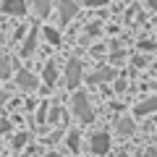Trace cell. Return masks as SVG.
I'll return each instance as SVG.
<instances>
[{"label": "cell", "mask_w": 157, "mask_h": 157, "mask_svg": "<svg viewBox=\"0 0 157 157\" xmlns=\"http://www.w3.org/2000/svg\"><path fill=\"white\" fill-rule=\"evenodd\" d=\"M71 110H73V115H76L81 123H92V121H94V113H92V107H89V97H86L84 92H76V94L71 97Z\"/></svg>", "instance_id": "1"}, {"label": "cell", "mask_w": 157, "mask_h": 157, "mask_svg": "<svg viewBox=\"0 0 157 157\" xmlns=\"http://www.w3.org/2000/svg\"><path fill=\"white\" fill-rule=\"evenodd\" d=\"M78 81H81V66H78L76 58H71L68 66H66V86L68 89H76Z\"/></svg>", "instance_id": "2"}, {"label": "cell", "mask_w": 157, "mask_h": 157, "mask_svg": "<svg viewBox=\"0 0 157 157\" xmlns=\"http://www.w3.org/2000/svg\"><path fill=\"white\" fill-rule=\"evenodd\" d=\"M89 149H92V155H105L110 149V136L107 134H92L89 136Z\"/></svg>", "instance_id": "3"}, {"label": "cell", "mask_w": 157, "mask_h": 157, "mask_svg": "<svg viewBox=\"0 0 157 157\" xmlns=\"http://www.w3.org/2000/svg\"><path fill=\"white\" fill-rule=\"evenodd\" d=\"M16 86H21V89H26V92L37 89V76L29 73V71H16Z\"/></svg>", "instance_id": "4"}, {"label": "cell", "mask_w": 157, "mask_h": 157, "mask_svg": "<svg viewBox=\"0 0 157 157\" xmlns=\"http://www.w3.org/2000/svg\"><path fill=\"white\" fill-rule=\"evenodd\" d=\"M58 8H60V13H58V16H60V24H68L76 16V3H73V0H60Z\"/></svg>", "instance_id": "5"}, {"label": "cell", "mask_w": 157, "mask_h": 157, "mask_svg": "<svg viewBox=\"0 0 157 157\" xmlns=\"http://www.w3.org/2000/svg\"><path fill=\"white\" fill-rule=\"evenodd\" d=\"M3 11L11 13V16H24L26 13V3L24 0H6L3 3Z\"/></svg>", "instance_id": "6"}, {"label": "cell", "mask_w": 157, "mask_h": 157, "mask_svg": "<svg viewBox=\"0 0 157 157\" xmlns=\"http://www.w3.org/2000/svg\"><path fill=\"white\" fill-rule=\"evenodd\" d=\"M110 78H115V68H97V71L89 76V81L102 84V81H110Z\"/></svg>", "instance_id": "7"}, {"label": "cell", "mask_w": 157, "mask_h": 157, "mask_svg": "<svg viewBox=\"0 0 157 157\" xmlns=\"http://www.w3.org/2000/svg\"><path fill=\"white\" fill-rule=\"evenodd\" d=\"M155 110H157V97H149V100L139 102V105L134 107L136 115H147V113H155Z\"/></svg>", "instance_id": "8"}, {"label": "cell", "mask_w": 157, "mask_h": 157, "mask_svg": "<svg viewBox=\"0 0 157 157\" xmlns=\"http://www.w3.org/2000/svg\"><path fill=\"white\" fill-rule=\"evenodd\" d=\"M37 29H32V32H29V39H26V42H24V50H21V55L24 58H29V55H32V52H34V47H37Z\"/></svg>", "instance_id": "9"}, {"label": "cell", "mask_w": 157, "mask_h": 157, "mask_svg": "<svg viewBox=\"0 0 157 157\" xmlns=\"http://www.w3.org/2000/svg\"><path fill=\"white\" fill-rule=\"evenodd\" d=\"M42 34L47 37V42H50V45H60V34H58V29L47 26V29H42Z\"/></svg>", "instance_id": "10"}, {"label": "cell", "mask_w": 157, "mask_h": 157, "mask_svg": "<svg viewBox=\"0 0 157 157\" xmlns=\"http://www.w3.org/2000/svg\"><path fill=\"white\" fill-rule=\"evenodd\" d=\"M45 81H47V84H55V81H58V68H55V63H47V68H45Z\"/></svg>", "instance_id": "11"}, {"label": "cell", "mask_w": 157, "mask_h": 157, "mask_svg": "<svg viewBox=\"0 0 157 157\" xmlns=\"http://www.w3.org/2000/svg\"><path fill=\"white\" fill-rule=\"evenodd\" d=\"M50 6H52V0H34V8H37L39 16H47L50 13Z\"/></svg>", "instance_id": "12"}, {"label": "cell", "mask_w": 157, "mask_h": 157, "mask_svg": "<svg viewBox=\"0 0 157 157\" xmlns=\"http://www.w3.org/2000/svg\"><path fill=\"white\" fill-rule=\"evenodd\" d=\"M118 131H121V134H134V121H131V118L118 121Z\"/></svg>", "instance_id": "13"}, {"label": "cell", "mask_w": 157, "mask_h": 157, "mask_svg": "<svg viewBox=\"0 0 157 157\" xmlns=\"http://www.w3.org/2000/svg\"><path fill=\"white\" fill-rule=\"evenodd\" d=\"M68 147H71L73 152H78V147H81V141H78V134H76V131H71V134H68Z\"/></svg>", "instance_id": "14"}, {"label": "cell", "mask_w": 157, "mask_h": 157, "mask_svg": "<svg viewBox=\"0 0 157 157\" xmlns=\"http://www.w3.org/2000/svg\"><path fill=\"white\" fill-rule=\"evenodd\" d=\"M11 76V66H8V60L3 55H0V78H8Z\"/></svg>", "instance_id": "15"}, {"label": "cell", "mask_w": 157, "mask_h": 157, "mask_svg": "<svg viewBox=\"0 0 157 157\" xmlns=\"http://www.w3.org/2000/svg\"><path fill=\"white\" fill-rule=\"evenodd\" d=\"M60 118H63V113H60V110H58V107H55V110L50 113V121H52V123H58V121H60Z\"/></svg>", "instance_id": "16"}, {"label": "cell", "mask_w": 157, "mask_h": 157, "mask_svg": "<svg viewBox=\"0 0 157 157\" xmlns=\"http://www.w3.org/2000/svg\"><path fill=\"white\" fill-rule=\"evenodd\" d=\"M24 141H26V134H18L16 139H13V147H24Z\"/></svg>", "instance_id": "17"}, {"label": "cell", "mask_w": 157, "mask_h": 157, "mask_svg": "<svg viewBox=\"0 0 157 157\" xmlns=\"http://www.w3.org/2000/svg\"><path fill=\"white\" fill-rule=\"evenodd\" d=\"M81 3H86V6H105L107 0H81Z\"/></svg>", "instance_id": "18"}, {"label": "cell", "mask_w": 157, "mask_h": 157, "mask_svg": "<svg viewBox=\"0 0 157 157\" xmlns=\"http://www.w3.org/2000/svg\"><path fill=\"white\" fill-rule=\"evenodd\" d=\"M6 97H8V94H6V92H3V89H0V105L6 102Z\"/></svg>", "instance_id": "19"}, {"label": "cell", "mask_w": 157, "mask_h": 157, "mask_svg": "<svg viewBox=\"0 0 157 157\" xmlns=\"http://www.w3.org/2000/svg\"><path fill=\"white\" fill-rule=\"evenodd\" d=\"M147 3H149V8H155V11H157V0H147Z\"/></svg>", "instance_id": "20"}, {"label": "cell", "mask_w": 157, "mask_h": 157, "mask_svg": "<svg viewBox=\"0 0 157 157\" xmlns=\"http://www.w3.org/2000/svg\"><path fill=\"white\" fill-rule=\"evenodd\" d=\"M47 157H60V155H47Z\"/></svg>", "instance_id": "21"}]
</instances>
